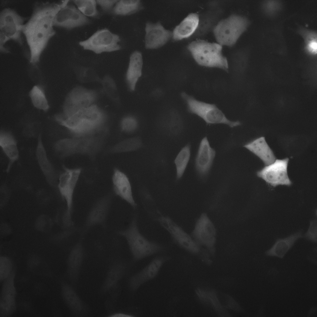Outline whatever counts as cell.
I'll return each mask as SVG.
<instances>
[{
    "instance_id": "1",
    "label": "cell",
    "mask_w": 317,
    "mask_h": 317,
    "mask_svg": "<svg viewBox=\"0 0 317 317\" xmlns=\"http://www.w3.org/2000/svg\"><path fill=\"white\" fill-rule=\"evenodd\" d=\"M69 1L61 2H37L29 19L24 24V35L29 50V62L36 65L49 40L55 34L54 21L58 11Z\"/></svg>"
},
{
    "instance_id": "2",
    "label": "cell",
    "mask_w": 317,
    "mask_h": 317,
    "mask_svg": "<svg viewBox=\"0 0 317 317\" xmlns=\"http://www.w3.org/2000/svg\"><path fill=\"white\" fill-rule=\"evenodd\" d=\"M187 48L199 65L228 72V62L223 54V46L216 42L196 39L190 43Z\"/></svg>"
},
{
    "instance_id": "3",
    "label": "cell",
    "mask_w": 317,
    "mask_h": 317,
    "mask_svg": "<svg viewBox=\"0 0 317 317\" xmlns=\"http://www.w3.org/2000/svg\"><path fill=\"white\" fill-rule=\"evenodd\" d=\"M118 233L126 240L134 262L161 252L164 249L161 244L149 240L141 233L135 216L126 228L118 231Z\"/></svg>"
},
{
    "instance_id": "4",
    "label": "cell",
    "mask_w": 317,
    "mask_h": 317,
    "mask_svg": "<svg viewBox=\"0 0 317 317\" xmlns=\"http://www.w3.org/2000/svg\"><path fill=\"white\" fill-rule=\"evenodd\" d=\"M108 134L64 138L60 145L61 152L65 158L79 155L94 160L104 147Z\"/></svg>"
},
{
    "instance_id": "5",
    "label": "cell",
    "mask_w": 317,
    "mask_h": 317,
    "mask_svg": "<svg viewBox=\"0 0 317 317\" xmlns=\"http://www.w3.org/2000/svg\"><path fill=\"white\" fill-rule=\"evenodd\" d=\"M250 21L246 16L233 13L222 18L212 32L216 42L222 46L232 47L246 31Z\"/></svg>"
},
{
    "instance_id": "6",
    "label": "cell",
    "mask_w": 317,
    "mask_h": 317,
    "mask_svg": "<svg viewBox=\"0 0 317 317\" xmlns=\"http://www.w3.org/2000/svg\"><path fill=\"white\" fill-rule=\"evenodd\" d=\"M181 96L186 103L189 111L198 116L207 124H223L231 128L241 125L239 121L228 119L215 104L197 100L185 92L181 93Z\"/></svg>"
},
{
    "instance_id": "7",
    "label": "cell",
    "mask_w": 317,
    "mask_h": 317,
    "mask_svg": "<svg viewBox=\"0 0 317 317\" xmlns=\"http://www.w3.org/2000/svg\"><path fill=\"white\" fill-rule=\"evenodd\" d=\"M99 96L98 92L95 89L76 86L66 97L61 115L68 116L96 104Z\"/></svg>"
},
{
    "instance_id": "8",
    "label": "cell",
    "mask_w": 317,
    "mask_h": 317,
    "mask_svg": "<svg viewBox=\"0 0 317 317\" xmlns=\"http://www.w3.org/2000/svg\"><path fill=\"white\" fill-rule=\"evenodd\" d=\"M119 36L106 28L98 30L87 39L79 42V45L85 50L93 51L96 54L110 52L120 50Z\"/></svg>"
},
{
    "instance_id": "9",
    "label": "cell",
    "mask_w": 317,
    "mask_h": 317,
    "mask_svg": "<svg viewBox=\"0 0 317 317\" xmlns=\"http://www.w3.org/2000/svg\"><path fill=\"white\" fill-rule=\"evenodd\" d=\"M63 171L59 175L57 188L66 203V213L72 218L74 192L82 171L81 167L73 168L63 167Z\"/></svg>"
},
{
    "instance_id": "10",
    "label": "cell",
    "mask_w": 317,
    "mask_h": 317,
    "mask_svg": "<svg viewBox=\"0 0 317 317\" xmlns=\"http://www.w3.org/2000/svg\"><path fill=\"white\" fill-rule=\"evenodd\" d=\"M224 9L221 1L213 0L207 4V9L199 14V21L196 31L191 37L196 39L202 38L210 33L223 18Z\"/></svg>"
},
{
    "instance_id": "11",
    "label": "cell",
    "mask_w": 317,
    "mask_h": 317,
    "mask_svg": "<svg viewBox=\"0 0 317 317\" xmlns=\"http://www.w3.org/2000/svg\"><path fill=\"white\" fill-rule=\"evenodd\" d=\"M157 221L168 232L173 241L176 245L191 254H197L200 252V246L191 235L171 218L162 215Z\"/></svg>"
},
{
    "instance_id": "12",
    "label": "cell",
    "mask_w": 317,
    "mask_h": 317,
    "mask_svg": "<svg viewBox=\"0 0 317 317\" xmlns=\"http://www.w3.org/2000/svg\"><path fill=\"white\" fill-rule=\"evenodd\" d=\"M25 20L14 10L5 8L0 12V32L23 46L22 28Z\"/></svg>"
},
{
    "instance_id": "13",
    "label": "cell",
    "mask_w": 317,
    "mask_h": 317,
    "mask_svg": "<svg viewBox=\"0 0 317 317\" xmlns=\"http://www.w3.org/2000/svg\"><path fill=\"white\" fill-rule=\"evenodd\" d=\"M216 230L214 224L207 215L202 213L197 220L191 234L200 246L206 247L211 254L215 252Z\"/></svg>"
},
{
    "instance_id": "14",
    "label": "cell",
    "mask_w": 317,
    "mask_h": 317,
    "mask_svg": "<svg viewBox=\"0 0 317 317\" xmlns=\"http://www.w3.org/2000/svg\"><path fill=\"white\" fill-rule=\"evenodd\" d=\"M288 158L277 159L257 173V176L272 186L292 185L287 171Z\"/></svg>"
},
{
    "instance_id": "15",
    "label": "cell",
    "mask_w": 317,
    "mask_h": 317,
    "mask_svg": "<svg viewBox=\"0 0 317 317\" xmlns=\"http://www.w3.org/2000/svg\"><path fill=\"white\" fill-rule=\"evenodd\" d=\"M171 258L170 257L166 256H158L153 258L140 271L129 278L128 285L129 289L135 292L145 283L154 279L163 264Z\"/></svg>"
},
{
    "instance_id": "16",
    "label": "cell",
    "mask_w": 317,
    "mask_h": 317,
    "mask_svg": "<svg viewBox=\"0 0 317 317\" xmlns=\"http://www.w3.org/2000/svg\"><path fill=\"white\" fill-rule=\"evenodd\" d=\"M90 20L82 14L75 6L69 4L62 7L57 13L54 19V27L67 30L89 24Z\"/></svg>"
},
{
    "instance_id": "17",
    "label": "cell",
    "mask_w": 317,
    "mask_h": 317,
    "mask_svg": "<svg viewBox=\"0 0 317 317\" xmlns=\"http://www.w3.org/2000/svg\"><path fill=\"white\" fill-rule=\"evenodd\" d=\"M16 271L3 282L0 294V317H8L16 311L17 291L15 284Z\"/></svg>"
},
{
    "instance_id": "18",
    "label": "cell",
    "mask_w": 317,
    "mask_h": 317,
    "mask_svg": "<svg viewBox=\"0 0 317 317\" xmlns=\"http://www.w3.org/2000/svg\"><path fill=\"white\" fill-rule=\"evenodd\" d=\"M62 299L72 313L77 317H84L90 312L88 305L80 297L73 286L62 281L60 283Z\"/></svg>"
},
{
    "instance_id": "19",
    "label": "cell",
    "mask_w": 317,
    "mask_h": 317,
    "mask_svg": "<svg viewBox=\"0 0 317 317\" xmlns=\"http://www.w3.org/2000/svg\"><path fill=\"white\" fill-rule=\"evenodd\" d=\"M112 193H108L97 199L89 211L85 222L88 229L98 225L104 226L113 199Z\"/></svg>"
},
{
    "instance_id": "20",
    "label": "cell",
    "mask_w": 317,
    "mask_h": 317,
    "mask_svg": "<svg viewBox=\"0 0 317 317\" xmlns=\"http://www.w3.org/2000/svg\"><path fill=\"white\" fill-rule=\"evenodd\" d=\"M111 181L113 193L136 209L137 204L133 196L131 182L126 174L115 167L113 171Z\"/></svg>"
},
{
    "instance_id": "21",
    "label": "cell",
    "mask_w": 317,
    "mask_h": 317,
    "mask_svg": "<svg viewBox=\"0 0 317 317\" xmlns=\"http://www.w3.org/2000/svg\"><path fill=\"white\" fill-rule=\"evenodd\" d=\"M145 30V46L147 49L160 48L172 37V32L165 28L159 22H147Z\"/></svg>"
},
{
    "instance_id": "22",
    "label": "cell",
    "mask_w": 317,
    "mask_h": 317,
    "mask_svg": "<svg viewBox=\"0 0 317 317\" xmlns=\"http://www.w3.org/2000/svg\"><path fill=\"white\" fill-rule=\"evenodd\" d=\"M85 250L81 242L77 243L72 248L67 261L66 273L72 285L79 280L85 258Z\"/></svg>"
},
{
    "instance_id": "23",
    "label": "cell",
    "mask_w": 317,
    "mask_h": 317,
    "mask_svg": "<svg viewBox=\"0 0 317 317\" xmlns=\"http://www.w3.org/2000/svg\"><path fill=\"white\" fill-rule=\"evenodd\" d=\"M215 155V150L212 148L206 137L201 141L195 160V167L200 177L204 178L211 168Z\"/></svg>"
},
{
    "instance_id": "24",
    "label": "cell",
    "mask_w": 317,
    "mask_h": 317,
    "mask_svg": "<svg viewBox=\"0 0 317 317\" xmlns=\"http://www.w3.org/2000/svg\"><path fill=\"white\" fill-rule=\"evenodd\" d=\"M127 267L125 262L119 258L114 259L110 263L105 279L100 289L102 294H105L117 286L126 274Z\"/></svg>"
},
{
    "instance_id": "25",
    "label": "cell",
    "mask_w": 317,
    "mask_h": 317,
    "mask_svg": "<svg viewBox=\"0 0 317 317\" xmlns=\"http://www.w3.org/2000/svg\"><path fill=\"white\" fill-rule=\"evenodd\" d=\"M36 156L40 168L48 183L52 187H57L59 175L48 157L40 134L37 139Z\"/></svg>"
},
{
    "instance_id": "26",
    "label": "cell",
    "mask_w": 317,
    "mask_h": 317,
    "mask_svg": "<svg viewBox=\"0 0 317 317\" xmlns=\"http://www.w3.org/2000/svg\"><path fill=\"white\" fill-rule=\"evenodd\" d=\"M143 63L141 52L136 51L131 54L125 79L128 87L131 91H134L138 81L141 76Z\"/></svg>"
},
{
    "instance_id": "27",
    "label": "cell",
    "mask_w": 317,
    "mask_h": 317,
    "mask_svg": "<svg viewBox=\"0 0 317 317\" xmlns=\"http://www.w3.org/2000/svg\"><path fill=\"white\" fill-rule=\"evenodd\" d=\"M244 147L260 158L266 166L276 160L272 150L264 137L256 138L246 144Z\"/></svg>"
},
{
    "instance_id": "28",
    "label": "cell",
    "mask_w": 317,
    "mask_h": 317,
    "mask_svg": "<svg viewBox=\"0 0 317 317\" xmlns=\"http://www.w3.org/2000/svg\"><path fill=\"white\" fill-rule=\"evenodd\" d=\"M199 21V14H189L176 26L172 32L173 39L178 41L191 37L195 32Z\"/></svg>"
},
{
    "instance_id": "29",
    "label": "cell",
    "mask_w": 317,
    "mask_h": 317,
    "mask_svg": "<svg viewBox=\"0 0 317 317\" xmlns=\"http://www.w3.org/2000/svg\"><path fill=\"white\" fill-rule=\"evenodd\" d=\"M0 145L9 161L6 170L8 172L13 164L19 158V153L17 141L11 133L2 132L0 134Z\"/></svg>"
},
{
    "instance_id": "30",
    "label": "cell",
    "mask_w": 317,
    "mask_h": 317,
    "mask_svg": "<svg viewBox=\"0 0 317 317\" xmlns=\"http://www.w3.org/2000/svg\"><path fill=\"white\" fill-rule=\"evenodd\" d=\"M297 32L303 39V50L310 58H317V33L316 31L299 25Z\"/></svg>"
},
{
    "instance_id": "31",
    "label": "cell",
    "mask_w": 317,
    "mask_h": 317,
    "mask_svg": "<svg viewBox=\"0 0 317 317\" xmlns=\"http://www.w3.org/2000/svg\"><path fill=\"white\" fill-rule=\"evenodd\" d=\"M302 237V233L298 232L282 239H278L272 247L265 253L268 256L276 257L282 258L292 248L295 242Z\"/></svg>"
},
{
    "instance_id": "32",
    "label": "cell",
    "mask_w": 317,
    "mask_h": 317,
    "mask_svg": "<svg viewBox=\"0 0 317 317\" xmlns=\"http://www.w3.org/2000/svg\"><path fill=\"white\" fill-rule=\"evenodd\" d=\"M142 145V141L140 137H132L118 142L110 147L106 152L112 154L130 152L141 149Z\"/></svg>"
},
{
    "instance_id": "33",
    "label": "cell",
    "mask_w": 317,
    "mask_h": 317,
    "mask_svg": "<svg viewBox=\"0 0 317 317\" xmlns=\"http://www.w3.org/2000/svg\"><path fill=\"white\" fill-rule=\"evenodd\" d=\"M142 8L140 0H120L115 4L111 13L118 15H129L138 12Z\"/></svg>"
},
{
    "instance_id": "34",
    "label": "cell",
    "mask_w": 317,
    "mask_h": 317,
    "mask_svg": "<svg viewBox=\"0 0 317 317\" xmlns=\"http://www.w3.org/2000/svg\"><path fill=\"white\" fill-rule=\"evenodd\" d=\"M190 155V145L187 144L181 149L175 158L174 163L176 180H180L183 176L189 161Z\"/></svg>"
},
{
    "instance_id": "35",
    "label": "cell",
    "mask_w": 317,
    "mask_h": 317,
    "mask_svg": "<svg viewBox=\"0 0 317 317\" xmlns=\"http://www.w3.org/2000/svg\"><path fill=\"white\" fill-rule=\"evenodd\" d=\"M74 71L77 80L80 83H100L101 81L102 78L92 67L76 65L74 67Z\"/></svg>"
},
{
    "instance_id": "36",
    "label": "cell",
    "mask_w": 317,
    "mask_h": 317,
    "mask_svg": "<svg viewBox=\"0 0 317 317\" xmlns=\"http://www.w3.org/2000/svg\"><path fill=\"white\" fill-rule=\"evenodd\" d=\"M103 93L108 98L117 104L120 103V98L116 83L113 78L107 75L102 78L100 83Z\"/></svg>"
},
{
    "instance_id": "37",
    "label": "cell",
    "mask_w": 317,
    "mask_h": 317,
    "mask_svg": "<svg viewBox=\"0 0 317 317\" xmlns=\"http://www.w3.org/2000/svg\"><path fill=\"white\" fill-rule=\"evenodd\" d=\"M140 198L146 212L151 218L157 221L162 215L152 195L148 191L143 190L140 192Z\"/></svg>"
},
{
    "instance_id": "38",
    "label": "cell",
    "mask_w": 317,
    "mask_h": 317,
    "mask_svg": "<svg viewBox=\"0 0 317 317\" xmlns=\"http://www.w3.org/2000/svg\"><path fill=\"white\" fill-rule=\"evenodd\" d=\"M250 51L246 47L238 48L230 55V60L233 70L240 71L246 66L249 58Z\"/></svg>"
},
{
    "instance_id": "39",
    "label": "cell",
    "mask_w": 317,
    "mask_h": 317,
    "mask_svg": "<svg viewBox=\"0 0 317 317\" xmlns=\"http://www.w3.org/2000/svg\"><path fill=\"white\" fill-rule=\"evenodd\" d=\"M78 9L84 15L94 18H98L99 13L97 9V3L95 0H73Z\"/></svg>"
},
{
    "instance_id": "40",
    "label": "cell",
    "mask_w": 317,
    "mask_h": 317,
    "mask_svg": "<svg viewBox=\"0 0 317 317\" xmlns=\"http://www.w3.org/2000/svg\"><path fill=\"white\" fill-rule=\"evenodd\" d=\"M32 103L36 108L44 111L47 110L49 106L44 92L37 86H34L29 93Z\"/></svg>"
},
{
    "instance_id": "41",
    "label": "cell",
    "mask_w": 317,
    "mask_h": 317,
    "mask_svg": "<svg viewBox=\"0 0 317 317\" xmlns=\"http://www.w3.org/2000/svg\"><path fill=\"white\" fill-rule=\"evenodd\" d=\"M283 7V3L280 0H265L261 4V8L263 13L270 17L278 15L282 10Z\"/></svg>"
},
{
    "instance_id": "42",
    "label": "cell",
    "mask_w": 317,
    "mask_h": 317,
    "mask_svg": "<svg viewBox=\"0 0 317 317\" xmlns=\"http://www.w3.org/2000/svg\"><path fill=\"white\" fill-rule=\"evenodd\" d=\"M138 127V123L136 118L131 115L123 117L120 121L119 128L122 132L126 134H131L136 131Z\"/></svg>"
},
{
    "instance_id": "43",
    "label": "cell",
    "mask_w": 317,
    "mask_h": 317,
    "mask_svg": "<svg viewBox=\"0 0 317 317\" xmlns=\"http://www.w3.org/2000/svg\"><path fill=\"white\" fill-rule=\"evenodd\" d=\"M15 267L12 260L8 257H0V280L2 282L11 274Z\"/></svg>"
},
{
    "instance_id": "44",
    "label": "cell",
    "mask_w": 317,
    "mask_h": 317,
    "mask_svg": "<svg viewBox=\"0 0 317 317\" xmlns=\"http://www.w3.org/2000/svg\"><path fill=\"white\" fill-rule=\"evenodd\" d=\"M53 225V221L49 216L46 215H41L37 219L35 223V227L39 231L47 232L51 229Z\"/></svg>"
},
{
    "instance_id": "45",
    "label": "cell",
    "mask_w": 317,
    "mask_h": 317,
    "mask_svg": "<svg viewBox=\"0 0 317 317\" xmlns=\"http://www.w3.org/2000/svg\"><path fill=\"white\" fill-rule=\"evenodd\" d=\"M317 222L316 220H311L308 230L305 235V237L314 242L317 241Z\"/></svg>"
},
{
    "instance_id": "46",
    "label": "cell",
    "mask_w": 317,
    "mask_h": 317,
    "mask_svg": "<svg viewBox=\"0 0 317 317\" xmlns=\"http://www.w3.org/2000/svg\"><path fill=\"white\" fill-rule=\"evenodd\" d=\"M118 0H97V4L101 7L103 11L105 13H111L114 5Z\"/></svg>"
},
{
    "instance_id": "47",
    "label": "cell",
    "mask_w": 317,
    "mask_h": 317,
    "mask_svg": "<svg viewBox=\"0 0 317 317\" xmlns=\"http://www.w3.org/2000/svg\"><path fill=\"white\" fill-rule=\"evenodd\" d=\"M10 39L5 35L0 32V51L3 53H8L10 52L9 50L4 45Z\"/></svg>"
},
{
    "instance_id": "48",
    "label": "cell",
    "mask_w": 317,
    "mask_h": 317,
    "mask_svg": "<svg viewBox=\"0 0 317 317\" xmlns=\"http://www.w3.org/2000/svg\"><path fill=\"white\" fill-rule=\"evenodd\" d=\"M109 317H132L133 316L122 313H115L110 315Z\"/></svg>"
}]
</instances>
